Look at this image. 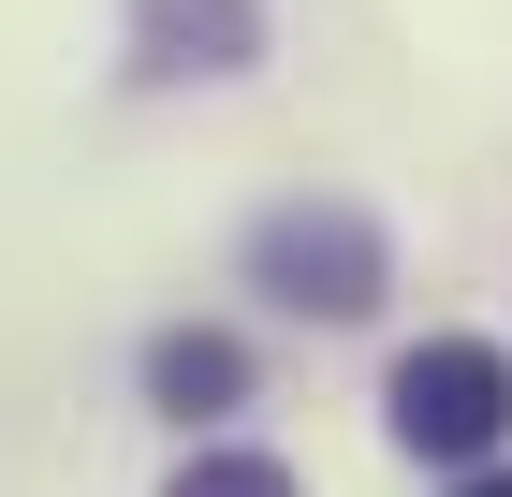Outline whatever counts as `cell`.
<instances>
[{
  "label": "cell",
  "instance_id": "cell-1",
  "mask_svg": "<svg viewBox=\"0 0 512 497\" xmlns=\"http://www.w3.org/2000/svg\"><path fill=\"white\" fill-rule=\"evenodd\" d=\"M249 278H264L278 307H308V322H366V307L395 293V249H381V220L366 205H264L249 220Z\"/></svg>",
  "mask_w": 512,
  "mask_h": 497
},
{
  "label": "cell",
  "instance_id": "cell-2",
  "mask_svg": "<svg viewBox=\"0 0 512 497\" xmlns=\"http://www.w3.org/2000/svg\"><path fill=\"white\" fill-rule=\"evenodd\" d=\"M381 410H395V439L425 468H483L512 439V351L498 337H425V351H395Z\"/></svg>",
  "mask_w": 512,
  "mask_h": 497
},
{
  "label": "cell",
  "instance_id": "cell-3",
  "mask_svg": "<svg viewBox=\"0 0 512 497\" xmlns=\"http://www.w3.org/2000/svg\"><path fill=\"white\" fill-rule=\"evenodd\" d=\"M264 59V0H132V74H249Z\"/></svg>",
  "mask_w": 512,
  "mask_h": 497
},
{
  "label": "cell",
  "instance_id": "cell-4",
  "mask_svg": "<svg viewBox=\"0 0 512 497\" xmlns=\"http://www.w3.org/2000/svg\"><path fill=\"white\" fill-rule=\"evenodd\" d=\"M147 395L176 424H191V410H235V395H249V351L220 337V322H176V337H147Z\"/></svg>",
  "mask_w": 512,
  "mask_h": 497
},
{
  "label": "cell",
  "instance_id": "cell-5",
  "mask_svg": "<svg viewBox=\"0 0 512 497\" xmlns=\"http://www.w3.org/2000/svg\"><path fill=\"white\" fill-rule=\"evenodd\" d=\"M176 497H293V468H278V454H191Z\"/></svg>",
  "mask_w": 512,
  "mask_h": 497
},
{
  "label": "cell",
  "instance_id": "cell-6",
  "mask_svg": "<svg viewBox=\"0 0 512 497\" xmlns=\"http://www.w3.org/2000/svg\"><path fill=\"white\" fill-rule=\"evenodd\" d=\"M454 497H512V468H469V483H454Z\"/></svg>",
  "mask_w": 512,
  "mask_h": 497
}]
</instances>
